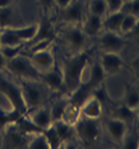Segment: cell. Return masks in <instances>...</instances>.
<instances>
[{"mask_svg":"<svg viewBox=\"0 0 139 149\" xmlns=\"http://www.w3.org/2000/svg\"><path fill=\"white\" fill-rule=\"evenodd\" d=\"M137 21H138V18L135 15L125 14V13H124L123 21H121V24H120V31H119V32H121V33H130L131 29L134 28Z\"/></svg>","mask_w":139,"mask_h":149,"instance_id":"obj_32","label":"cell"},{"mask_svg":"<svg viewBox=\"0 0 139 149\" xmlns=\"http://www.w3.org/2000/svg\"><path fill=\"white\" fill-rule=\"evenodd\" d=\"M31 121L36 125L40 130H43L45 127L50 126L52 124V117H51V111H50L49 107H45V106H40L32 110L31 112L27 115Z\"/></svg>","mask_w":139,"mask_h":149,"instance_id":"obj_15","label":"cell"},{"mask_svg":"<svg viewBox=\"0 0 139 149\" xmlns=\"http://www.w3.org/2000/svg\"><path fill=\"white\" fill-rule=\"evenodd\" d=\"M98 46L102 50V52H116L120 54L124 49L125 42L123 37L119 35V32L105 31L98 36Z\"/></svg>","mask_w":139,"mask_h":149,"instance_id":"obj_7","label":"cell"},{"mask_svg":"<svg viewBox=\"0 0 139 149\" xmlns=\"http://www.w3.org/2000/svg\"><path fill=\"white\" fill-rule=\"evenodd\" d=\"M54 36H55V31H54V26H52L51 19L47 18V17H43L41 19V22L37 23L36 35L31 41L33 43L38 42V41H43V40H51L52 41Z\"/></svg>","mask_w":139,"mask_h":149,"instance_id":"obj_16","label":"cell"},{"mask_svg":"<svg viewBox=\"0 0 139 149\" xmlns=\"http://www.w3.org/2000/svg\"><path fill=\"white\" fill-rule=\"evenodd\" d=\"M22 47H23V45H17V46H1L0 51H1L3 56H4L5 59H6V61H8V60L13 59V57L21 55Z\"/></svg>","mask_w":139,"mask_h":149,"instance_id":"obj_34","label":"cell"},{"mask_svg":"<svg viewBox=\"0 0 139 149\" xmlns=\"http://www.w3.org/2000/svg\"><path fill=\"white\" fill-rule=\"evenodd\" d=\"M120 10L125 13V14H131L138 18L139 17V0H128V1H124Z\"/></svg>","mask_w":139,"mask_h":149,"instance_id":"obj_33","label":"cell"},{"mask_svg":"<svg viewBox=\"0 0 139 149\" xmlns=\"http://www.w3.org/2000/svg\"><path fill=\"white\" fill-rule=\"evenodd\" d=\"M4 140H3V147L4 148H23L27 147V141H28L29 135H26L19 130V127L17 126V124H10L9 126H6L4 130Z\"/></svg>","mask_w":139,"mask_h":149,"instance_id":"obj_8","label":"cell"},{"mask_svg":"<svg viewBox=\"0 0 139 149\" xmlns=\"http://www.w3.org/2000/svg\"><path fill=\"white\" fill-rule=\"evenodd\" d=\"M69 102V98L68 100H64V98H60V100H57L56 102H54L52 107L50 108V111H51V117H52V123L56 120H60L61 118V115H63V111L64 108H65L66 103Z\"/></svg>","mask_w":139,"mask_h":149,"instance_id":"obj_31","label":"cell"},{"mask_svg":"<svg viewBox=\"0 0 139 149\" xmlns=\"http://www.w3.org/2000/svg\"><path fill=\"white\" fill-rule=\"evenodd\" d=\"M88 12H89V14H96V15H100V17H105L108 13L106 0H89Z\"/></svg>","mask_w":139,"mask_h":149,"instance_id":"obj_29","label":"cell"},{"mask_svg":"<svg viewBox=\"0 0 139 149\" xmlns=\"http://www.w3.org/2000/svg\"><path fill=\"white\" fill-rule=\"evenodd\" d=\"M138 19H139V17H138Z\"/></svg>","mask_w":139,"mask_h":149,"instance_id":"obj_46","label":"cell"},{"mask_svg":"<svg viewBox=\"0 0 139 149\" xmlns=\"http://www.w3.org/2000/svg\"><path fill=\"white\" fill-rule=\"evenodd\" d=\"M0 145H1V141H0Z\"/></svg>","mask_w":139,"mask_h":149,"instance_id":"obj_45","label":"cell"},{"mask_svg":"<svg viewBox=\"0 0 139 149\" xmlns=\"http://www.w3.org/2000/svg\"><path fill=\"white\" fill-rule=\"evenodd\" d=\"M100 64L103 68L106 75H115V74H117L124 65L121 56L116 52H103L100 59Z\"/></svg>","mask_w":139,"mask_h":149,"instance_id":"obj_10","label":"cell"},{"mask_svg":"<svg viewBox=\"0 0 139 149\" xmlns=\"http://www.w3.org/2000/svg\"><path fill=\"white\" fill-rule=\"evenodd\" d=\"M5 69L14 75L19 77L21 79H35L40 80V72L33 65L31 59L23 55H18L13 59L8 60L5 65Z\"/></svg>","mask_w":139,"mask_h":149,"instance_id":"obj_3","label":"cell"},{"mask_svg":"<svg viewBox=\"0 0 139 149\" xmlns=\"http://www.w3.org/2000/svg\"><path fill=\"white\" fill-rule=\"evenodd\" d=\"M5 65H6V59H5L4 56H3L1 51H0V70H3V69H4Z\"/></svg>","mask_w":139,"mask_h":149,"instance_id":"obj_41","label":"cell"},{"mask_svg":"<svg viewBox=\"0 0 139 149\" xmlns=\"http://www.w3.org/2000/svg\"><path fill=\"white\" fill-rule=\"evenodd\" d=\"M40 82L49 87L54 92L64 89V74L63 70L54 65L51 69L40 73Z\"/></svg>","mask_w":139,"mask_h":149,"instance_id":"obj_9","label":"cell"},{"mask_svg":"<svg viewBox=\"0 0 139 149\" xmlns=\"http://www.w3.org/2000/svg\"><path fill=\"white\" fill-rule=\"evenodd\" d=\"M106 129H107V133L110 135L111 140L120 144L128 131V124L124 123L120 118L112 116L106 121Z\"/></svg>","mask_w":139,"mask_h":149,"instance_id":"obj_14","label":"cell"},{"mask_svg":"<svg viewBox=\"0 0 139 149\" xmlns=\"http://www.w3.org/2000/svg\"><path fill=\"white\" fill-rule=\"evenodd\" d=\"M31 61L33 63V65L36 66V69L40 73L46 72V70L51 69L55 65V59H54L52 52L49 49L45 50H40V51H33L32 56L29 57Z\"/></svg>","mask_w":139,"mask_h":149,"instance_id":"obj_12","label":"cell"},{"mask_svg":"<svg viewBox=\"0 0 139 149\" xmlns=\"http://www.w3.org/2000/svg\"><path fill=\"white\" fill-rule=\"evenodd\" d=\"M0 36H1V46L23 45V41L12 31L10 27H3V28H0Z\"/></svg>","mask_w":139,"mask_h":149,"instance_id":"obj_25","label":"cell"},{"mask_svg":"<svg viewBox=\"0 0 139 149\" xmlns=\"http://www.w3.org/2000/svg\"><path fill=\"white\" fill-rule=\"evenodd\" d=\"M63 40L65 41L66 46L73 51V54H78L84 51L87 35L77 24H70L63 31Z\"/></svg>","mask_w":139,"mask_h":149,"instance_id":"obj_6","label":"cell"},{"mask_svg":"<svg viewBox=\"0 0 139 149\" xmlns=\"http://www.w3.org/2000/svg\"><path fill=\"white\" fill-rule=\"evenodd\" d=\"M114 117H117V118H120V120H123L124 123L130 124L137 118V115H135V110L128 107L126 104L121 103L120 106H117L114 110Z\"/></svg>","mask_w":139,"mask_h":149,"instance_id":"obj_27","label":"cell"},{"mask_svg":"<svg viewBox=\"0 0 139 149\" xmlns=\"http://www.w3.org/2000/svg\"><path fill=\"white\" fill-rule=\"evenodd\" d=\"M43 135L46 136L47 141H49L50 144V149H57L60 148V145H61V139H60L59 134H57L55 126H54V124H51L50 126L45 127L42 130Z\"/></svg>","mask_w":139,"mask_h":149,"instance_id":"obj_28","label":"cell"},{"mask_svg":"<svg viewBox=\"0 0 139 149\" xmlns=\"http://www.w3.org/2000/svg\"><path fill=\"white\" fill-rule=\"evenodd\" d=\"M123 0H106V4H107V9L108 13L110 12H117L121 9L123 6Z\"/></svg>","mask_w":139,"mask_h":149,"instance_id":"obj_35","label":"cell"},{"mask_svg":"<svg viewBox=\"0 0 139 149\" xmlns=\"http://www.w3.org/2000/svg\"><path fill=\"white\" fill-rule=\"evenodd\" d=\"M10 28L23 42H27V41H31L33 37H35L36 31H37V23L28 24V26H22V27L14 26V27H10Z\"/></svg>","mask_w":139,"mask_h":149,"instance_id":"obj_23","label":"cell"},{"mask_svg":"<svg viewBox=\"0 0 139 149\" xmlns=\"http://www.w3.org/2000/svg\"><path fill=\"white\" fill-rule=\"evenodd\" d=\"M61 19L69 24H79L83 22V5L79 0H73L66 8L63 9Z\"/></svg>","mask_w":139,"mask_h":149,"instance_id":"obj_11","label":"cell"},{"mask_svg":"<svg viewBox=\"0 0 139 149\" xmlns=\"http://www.w3.org/2000/svg\"><path fill=\"white\" fill-rule=\"evenodd\" d=\"M0 93L3 96H5V98L8 100V102L10 103L13 108L19 111L22 115L28 113L21 86L10 82L8 79H4V78H0Z\"/></svg>","mask_w":139,"mask_h":149,"instance_id":"obj_5","label":"cell"},{"mask_svg":"<svg viewBox=\"0 0 139 149\" xmlns=\"http://www.w3.org/2000/svg\"><path fill=\"white\" fill-rule=\"evenodd\" d=\"M52 124H54V126H55L60 139H61V143L63 141L75 139V130H74L73 125L66 124L65 121H63V120H56V121H54Z\"/></svg>","mask_w":139,"mask_h":149,"instance_id":"obj_22","label":"cell"},{"mask_svg":"<svg viewBox=\"0 0 139 149\" xmlns=\"http://www.w3.org/2000/svg\"><path fill=\"white\" fill-rule=\"evenodd\" d=\"M120 144L123 145V148L126 149H139V134L135 131H131V133L126 131Z\"/></svg>","mask_w":139,"mask_h":149,"instance_id":"obj_30","label":"cell"},{"mask_svg":"<svg viewBox=\"0 0 139 149\" xmlns=\"http://www.w3.org/2000/svg\"><path fill=\"white\" fill-rule=\"evenodd\" d=\"M123 103L126 104L128 107L135 110V108L138 107V104H139V91L128 84V86L125 87V89H124Z\"/></svg>","mask_w":139,"mask_h":149,"instance_id":"obj_26","label":"cell"},{"mask_svg":"<svg viewBox=\"0 0 139 149\" xmlns=\"http://www.w3.org/2000/svg\"><path fill=\"white\" fill-rule=\"evenodd\" d=\"M135 115H137V118H138V121H139V104H138V107L135 108Z\"/></svg>","mask_w":139,"mask_h":149,"instance_id":"obj_42","label":"cell"},{"mask_svg":"<svg viewBox=\"0 0 139 149\" xmlns=\"http://www.w3.org/2000/svg\"><path fill=\"white\" fill-rule=\"evenodd\" d=\"M82 113H80V106H78L77 103H73V102H68L65 108L63 111V115H61V118L60 120L65 121L66 124L69 125H75V123L80 118Z\"/></svg>","mask_w":139,"mask_h":149,"instance_id":"obj_20","label":"cell"},{"mask_svg":"<svg viewBox=\"0 0 139 149\" xmlns=\"http://www.w3.org/2000/svg\"><path fill=\"white\" fill-rule=\"evenodd\" d=\"M75 130V136L87 147L93 145L100 138V125L97 120L93 118H87L80 116V118L74 125Z\"/></svg>","mask_w":139,"mask_h":149,"instance_id":"obj_4","label":"cell"},{"mask_svg":"<svg viewBox=\"0 0 139 149\" xmlns=\"http://www.w3.org/2000/svg\"><path fill=\"white\" fill-rule=\"evenodd\" d=\"M40 80L35 79H22L21 89L23 93V98L27 106V110L32 111L35 108L43 104L45 101V91L41 87Z\"/></svg>","mask_w":139,"mask_h":149,"instance_id":"obj_2","label":"cell"},{"mask_svg":"<svg viewBox=\"0 0 139 149\" xmlns=\"http://www.w3.org/2000/svg\"><path fill=\"white\" fill-rule=\"evenodd\" d=\"M0 49H1V36H0Z\"/></svg>","mask_w":139,"mask_h":149,"instance_id":"obj_43","label":"cell"},{"mask_svg":"<svg viewBox=\"0 0 139 149\" xmlns=\"http://www.w3.org/2000/svg\"><path fill=\"white\" fill-rule=\"evenodd\" d=\"M129 66H130V69H131V72H133V74L139 79V56L131 60V61L129 63Z\"/></svg>","mask_w":139,"mask_h":149,"instance_id":"obj_37","label":"cell"},{"mask_svg":"<svg viewBox=\"0 0 139 149\" xmlns=\"http://www.w3.org/2000/svg\"><path fill=\"white\" fill-rule=\"evenodd\" d=\"M102 102L96 96H89L84 102L80 104V113L83 117L98 120L102 115Z\"/></svg>","mask_w":139,"mask_h":149,"instance_id":"obj_13","label":"cell"},{"mask_svg":"<svg viewBox=\"0 0 139 149\" xmlns=\"http://www.w3.org/2000/svg\"><path fill=\"white\" fill-rule=\"evenodd\" d=\"M37 1H38V5H40V8H41V10L45 13V14L52 8L54 4H55V0H37Z\"/></svg>","mask_w":139,"mask_h":149,"instance_id":"obj_36","label":"cell"},{"mask_svg":"<svg viewBox=\"0 0 139 149\" xmlns=\"http://www.w3.org/2000/svg\"><path fill=\"white\" fill-rule=\"evenodd\" d=\"M103 28V17L96 15V14H88L84 19L83 31L87 36H98L101 29Z\"/></svg>","mask_w":139,"mask_h":149,"instance_id":"obj_17","label":"cell"},{"mask_svg":"<svg viewBox=\"0 0 139 149\" xmlns=\"http://www.w3.org/2000/svg\"><path fill=\"white\" fill-rule=\"evenodd\" d=\"M13 5V0H0V9Z\"/></svg>","mask_w":139,"mask_h":149,"instance_id":"obj_40","label":"cell"},{"mask_svg":"<svg viewBox=\"0 0 139 149\" xmlns=\"http://www.w3.org/2000/svg\"><path fill=\"white\" fill-rule=\"evenodd\" d=\"M18 24V14L13 5L0 9V28L3 27H14Z\"/></svg>","mask_w":139,"mask_h":149,"instance_id":"obj_21","label":"cell"},{"mask_svg":"<svg viewBox=\"0 0 139 149\" xmlns=\"http://www.w3.org/2000/svg\"><path fill=\"white\" fill-rule=\"evenodd\" d=\"M123 1H128V0H123Z\"/></svg>","mask_w":139,"mask_h":149,"instance_id":"obj_44","label":"cell"},{"mask_svg":"<svg viewBox=\"0 0 139 149\" xmlns=\"http://www.w3.org/2000/svg\"><path fill=\"white\" fill-rule=\"evenodd\" d=\"M88 63H89V55L86 51L74 54L72 57L64 59V88L68 92L72 93L83 83V72Z\"/></svg>","mask_w":139,"mask_h":149,"instance_id":"obj_1","label":"cell"},{"mask_svg":"<svg viewBox=\"0 0 139 149\" xmlns=\"http://www.w3.org/2000/svg\"><path fill=\"white\" fill-rule=\"evenodd\" d=\"M131 35H133L135 38H138L139 40V19L137 21V23H135V26H134V28L131 29Z\"/></svg>","mask_w":139,"mask_h":149,"instance_id":"obj_39","label":"cell"},{"mask_svg":"<svg viewBox=\"0 0 139 149\" xmlns=\"http://www.w3.org/2000/svg\"><path fill=\"white\" fill-rule=\"evenodd\" d=\"M106 77L107 75H106V73H105L103 68L101 66L100 61H96V63L91 64V66H89V75H88L87 83L89 84L94 91L97 87L102 86Z\"/></svg>","mask_w":139,"mask_h":149,"instance_id":"obj_18","label":"cell"},{"mask_svg":"<svg viewBox=\"0 0 139 149\" xmlns=\"http://www.w3.org/2000/svg\"><path fill=\"white\" fill-rule=\"evenodd\" d=\"M124 13L121 10L117 12H110L103 17V28L105 31H112L119 32L120 31V24L123 21Z\"/></svg>","mask_w":139,"mask_h":149,"instance_id":"obj_19","label":"cell"},{"mask_svg":"<svg viewBox=\"0 0 139 149\" xmlns=\"http://www.w3.org/2000/svg\"><path fill=\"white\" fill-rule=\"evenodd\" d=\"M29 136L31 138H28L26 148H28V149H50V144L42 131H37L35 134H31Z\"/></svg>","mask_w":139,"mask_h":149,"instance_id":"obj_24","label":"cell"},{"mask_svg":"<svg viewBox=\"0 0 139 149\" xmlns=\"http://www.w3.org/2000/svg\"><path fill=\"white\" fill-rule=\"evenodd\" d=\"M72 1L73 0H55V4L59 6L60 9H64V8H66Z\"/></svg>","mask_w":139,"mask_h":149,"instance_id":"obj_38","label":"cell"}]
</instances>
